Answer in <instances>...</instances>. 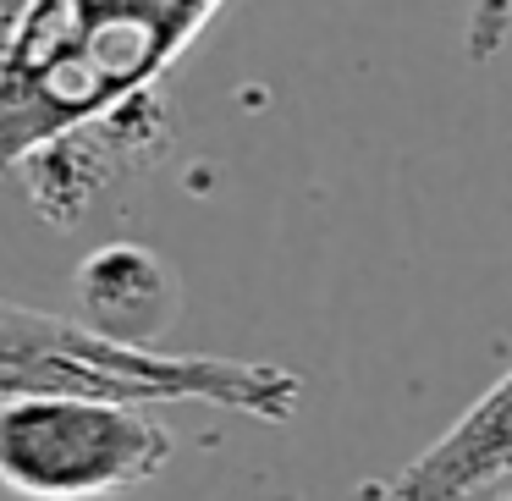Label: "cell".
<instances>
[{"label":"cell","instance_id":"4","mask_svg":"<svg viewBox=\"0 0 512 501\" xmlns=\"http://www.w3.org/2000/svg\"><path fill=\"white\" fill-rule=\"evenodd\" d=\"M78 298H83V325L111 342L155 347V336L171 320V276L155 254L133 243L100 248L78 270Z\"/></svg>","mask_w":512,"mask_h":501},{"label":"cell","instance_id":"3","mask_svg":"<svg viewBox=\"0 0 512 501\" xmlns=\"http://www.w3.org/2000/svg\"><path fill=\"white\" fill-rule=\"evenodd\" d=\"M512 479V369L386 479V501H468Z\"/></svg>","mask_w":512,"mask_h":501},{"label":"cell","instance_id":"2","mask_svg":"<svg viewBox=\"0 0 512 501\" xmlns=\"http://www.w3.org/2000/svg\"><path fill=\"white\" fill-rule=\"evenodd\" d=\"M177 441L138 402L0 397V485L34 501H100L138 490L171 463Z\"/></svg>","mask_w":512,"mask_h":501},{"label":"cell","instance_id":"1","mask_svg":"<svg viewBox=\"0 0 512 501\" xmlns=\"http://www.w3.org/2000/svg\"><path fill=\"white\" fill-rule=\"evenodd\" d=\"M226 0H17L0 12V177L72 226L122 171L166 149L155 83Z\"/></svg>","mask_w":512,"mask_h":501},{"label":"cell","instance_id":"5","mask_svg":"<svg viewBox=\"0 0 512 501\" xmlns=\"http://www.w3.org/2000/svg\"><path fill=\"white\" fill-rule=\"evenodd\" d=\"M512 39V0H474L468 12V61H496Z\"/></svg>","mask_w":512,"mask_h":501}]
</instances>
